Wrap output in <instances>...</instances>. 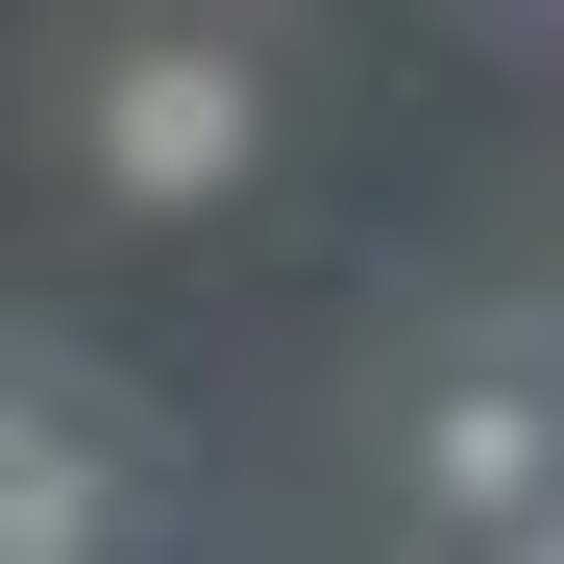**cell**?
<instances>
[{
  "mask_svg": "<svg viewBox=\"0 0 564 564\" xmlns=\"http://www.w3.org/2000/svg\"><path fill=\"white\" fill-rule=\"evenodd\" d=\"M540 540H564V491H540Z\"/></svg>",
  "mask_w": 564,
  "mask_h": 564,
  "instance_id": "4",
  "label": "cell"
},
{
  "mask_svg": "<svg viewBox=\"0 0 564 564\" xmlns=\"http://www.w3.org/2000/svg\"><path fill=\"white\" fill-rule=\"evenodd\" d=\"M74 148H99V197L197 221V197H246V148H270V74H246L221 25H148V50H99V99H74Z\"/></svg>",
  "mask_w": 564,
  "mask_h": 564,
  "instance_id": "1",
  "label": "cell"
},
{
  "mask_svg": "<svg viewBox=\"0 0 564 564\" xmlns=\"http://www.w3.org/2000/svg\"><path fill=\"white\" fill-rule=\"evenodd\" d=\"M540 491H564V368H442L417 393V516L442 540H540Z\"/></svg>",
  "mask_w": 564,
  "mask_h": 564,
  "instance_id": "3",
  "label": "cell"
},
{
  "mask_svg": "<svg viewBox=\"0 0 564 564\" xmlns=\"http://www.w3.org/2000/svg\"><path fill=\"white\" fill-rule=\"evenodd\" d=\"M148 516V466H123V417L74 393V368H0V564H99Z\"/></svg>",
  "mask_w": 564,
  "mask_h": 564,
  "instance_id": "2",
  "label": "cell"
}]
</instances>
